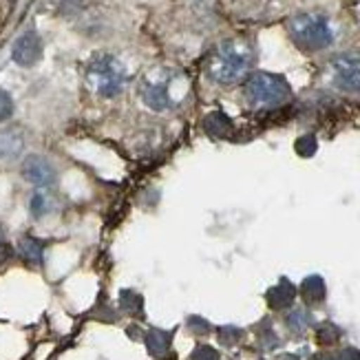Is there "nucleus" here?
<instances>
[{
    "label": "nucleus",
    "instance_id": "obj_17",
    "mask_svg": "<svg viewBox=\"0 0 360 360\" xmlns=\"http://www.w3.org/2000/svg\"><path fill=\"white\" fill-rule=\"evenodd\" d=\"M13 115V100L7 91L0 89V122H5Z\"/></svg>",
    "mask_w": 360,
    "mask_h": 360
},
{
    "label": "nucleus",
    "instance_id": "obj_11",
    "mask_svg": "<svg viewBox=\"0 0 360 360\" xmlns=\"http://www.w3.org/2000/svg\"><path fill=\"white\" fill-rule=\"evenodd\" d=\"M146 342H148L150 354L162 358V356H166V352H168V347H170V336H168L166 332H162V330H150Z\"/></svg>",
    "mask_w": 360,
    "mask_h": 360
},
{
    "label": "nucleus",
    "instance_id": "obj_12",
    "mask_svg": "<svg viewBox=\"0 0 360 360\" xmlns=\"http://www.w3.org/2000/svg\"><path fill=\"white\" fill-rule=\"evenodd\" d=\"M203 129H206L210 135H226L232 129V122L224 113H210L206 117V122H203Z\"/></svg>",
    "mask_w": 360,
    "mask_h": 360
},
{
    "label": "nucleus",
    "instance_id": "obj_7",
    "mask_svg": "<svg viewBox=\"0 0 360 360\" xmlns=\"http://www.w3.org/2000/svg\"><path fill=\"white\" fill-rule=\"evenodd\" d=\"M11 58L18 67H36L42 58V40L36 31H25V34L13 42Z\"/></svg>",
    "mask_w": 360,
    "mask_h": 360
},
{
    "label": "nucleus",
    "instance_id": "obj_13",
    "mask_svg": "<svg viewBox=\"0 0 360 360\" xmlns=\"http://www.w3.org/2000/svg\"><path fill=\"white\" fill-rule=\"evenodd\" d=\"M294 301V288L288 283V281H283L278 288H274L270 292V303L272 307H288L290 303Z\"/></svg>",
    "mask_w": 360,
    "mask_h": 360
},
{
    "label": "nucleus",
    "instance_id": "obj_9",
    "mask_svg": "<svg viewBox=\"0 0 360 360\" xmlns=\"http://www.w3.org/2000/svg\"><path fill=\"white\" fill-rule=\"evenodd\" d=\"M25 150V135L20 129H5L0 131V160H18Z\"/></svg>",
    "mask_w": 360,
    "mask_h": 360
},
{
    "label": "nucleus",
    "instance_id": "obj_3",
    "mask_svg": "<svg viewBox=\"0 0 360 360\" xmlns=\"http://www.w3.org/2000/svg\"><path fill=\"white\" fill-rule=\"evenodd\" d=\"M86 82L100 98H115L127 89L129 73L122 62L111 53H98L86 65Z\"/></svg>",
    "mask_w": 360,
    "mask_h": 360
},
{
    "label": "nucleus",
    "instance_id": "obj_5",
    "mask_svg": "<svg viewBox=\"0 0 360 360\" xmlns=\"http://www.w3.org/2000/svg\"><path fill=\"white\" fill-rule=\"evenodd\" d=\"M179 73L166 67L150 69L139 82V98L153 111H166L177 104Z\"/></svg>",
    "mask_w": 360,
    "mask_h": 360
},
{
    "label": "nucleus",
    "instance_id": "obj_6",
    "mask_svg": "<svg viewBox=\"0 0 360 360\" xmlns=\"http://www.w3.org/2000/svg\"><path fill=\"white\" fill-rule=\"evenodd\" d=\"M332 82L345 93L360 91V51H345L332 58L330 62Z\"/></svg>",
    "mask_w": 360,
    "mask_h": 360
},
{
    "label": "nucleus",
    "instance_id": "obj_16",
    "mask_svg": "<svg viewBox=\"0 0 360 360\" xmlns=\"http://www.w3.org/2000/svg\"><path fill=\"white\" fill-rule=\"evenodd\" d=\"M309 314L305 309H294L292 314L288 316V325H290V330L292 332H305L307 327H309Z\"/></svg>",
    "mask_w": 360,
    "mask_h": 360
},
{
    "label": "nucleus",
    "instance_id": "obj_10",
    "mask_svg": "<svg viewBox=\"0 0 360 360\" xmlns=\"http://www.w3.org/2000/svg\"><path fill=\"white\" fill-rule=\"evenodd\" d=\"M18 250H20V255H22L25 261L34 263V265L42 263L44 248H42V243L38 239H34V237H22L20 243H18Z\"/></svg>",
    "mask_w": 360,
    "mask_h": 360
},
{
    "label": "nucleus",
    "instance_id": "obj_15",
    "mask_svg": "<svg viewBox=\"0 0 360 360\" xmlns=\"http://www.w3.org/2000/svg\"><path fill=\"white\" fill-rule=\"evenodd\" d=\"M29 210H31V214L38 217V219L44 217L46 212H51V199H49V195L42 193V191L34 193V197H31V201H29Z\"/></svg>",
    "mask_w": 360,
    "mask_h": 360
},
{
    "label": "nucleus",
    "instance_id": "obj_14",
    "mask_svg": "<svg viewBox=\"0 0 360 360\" xmlns=\"http://www.w3.org/2000/svg\"><path fill=\"white\" fill-rule=\"evenodd\" d=\"M303 296L309 301V303H319L323 301L325 296V285L319 276H309L305 283H303Z\"/></svg>",
    "mask_w": 360,
    "mask_h": 360
},
{
    "label": "nucleus",
    "instance_id": "obj_19",
    "mask_svg": "<svg viewBox=\"0 0 360 360\" xmlns=\"http://www.w3.org/2000/svg\"><path fill=\"white\" fill-rule=\"evenodd\" d=\"M193 360H219V354L208 345H199L193 354Z\"/></svg>",
    "mask_w": 360,
    "mask_h": 360
},
{
    "label": "nucleus",
    "instance_id": "obj_8",
    "mask_svg": "<svg viewBox=\"0 0 360 360\" xmlns=\"http://www.w3.org/2000/svg\"><path fill=\"white\" fill-rule=\"evenodd\" d=\"M22 177L29 184L40 186V188H49L58 179L53 164L46 158H42V155H29V158H25V162H22Z\"/></svg>",
    "mask_w": 360,
    "mask_h": 360
},
{
    "label": "nucleus",
    "instance_id": "obj_21",
    "mask_svg": "<svg viewBox=\"0 0 360 360\" xmlns=\"http://www.w3.org/2000/svg\"><path fill=\"white\" fill-rule=\"evenodd\" d=\"M314 360H334V358H330V356H325V354H323V356H316Z\"/></svg>",
    "mask_w": 360,
    "mask_h": 360
},
{
    "label": "nucleus",
    "instance_id": "obj_1",
    "mask_svg": "<svg viewBox=\"0 0 360 360\" xmlns=\"http://www.w3.org/2000/svg\"><path fill=\"white\" fill-rule=\"evenodd\" d=\"M255 65V46L243 38L219 42L206 60V75L219 86H232L245 80Z\"/></svg>",
    "mask_w": 360,
    "mask_h": 360
},
{
    "label": "nucleus",
    "instance_id": "obj_20",
    "mask_svg": "<svg viewBox=\"0 0 360 360\" xmlns=\"http://www.w3.org/2000/svg\"><path fill=\"white\" fill-rule=\"evenodd\" d=\"M338 360H360V352L349 347V349H345V352L340 354V358H338Z\"/></svg>",
    "mask_w": 360,
    "mask_h": 360
},
{
    "label": "nucleus",
    "instance_id": "obj_4",
    "mask_svg": "<svg viewBox=\"0 0 360 360\" xmlns=\"http://www.w3.org/2000/svg\"><path fill=\"white\" fill-rule=\"evenodd\" d=\"M243 96L252 108H274L290 100L292 89L285 77L259 71V73L248 75Z\"/></svg>",
    "mask_w": 360,
    "mask_h": 360
},
{
    "label": "nucleus",
    "instance_id": "obj_18",
    "mask_svg": "<svg viewBox=\"0 0 360 360\" xmlns=\"http://www.w3.org/2000/svg\"><path fill=\"white\" fill-rule=\"evenodd\" d=\"M296 150H299L301 155H305V158H309V155H314V150H316V139L311 135L301 137L299 142H296Z\"/></svg>",
    "mask_w": 360,
    "mask_h": 360
},
{
    "label": "nucleus",
    "instance_id": "obj_2",
    "mask_svg": "<svg viewBox=\"0 0 360 360\" xmlns=\"http://www.w3.org/2000/svg\"><path fill=\"white\" fill-rule=\"evenodd\" d=\"M292 42L303 51H323L334 42V27L330 18L319 11H301L288 20Z\"/></svg>",
    "mask_w": 360,
    "mask_h": 360
}]
</instances>
